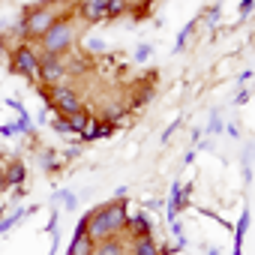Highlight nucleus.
<instances>
[{
    "label": "nucleus",
    "instance_id": "1",
    "mask_svg": "<svg viewBox=\"0 0 255 255\" xmlns=\"http://www.w3.org/2000/svg\"><path fill=\"white\" fill-rule=\"evenodd\" d=\"M126 219H129V216H126L123 201H111V204H105V207H99V210H93L87 216V237L93 243H99L105 237H114L126 225Z\"/></svg>",
    "mask_w": 255,
    "mask_h": 255
},
{
    "label": "nucleus",
    "instance_id": "2",
    "mask_svg": "<svg viewBox=\"0 0 255 255\" xmlns=\"http://www.w3.org/2000/svg\"><path fill=\"white\" fill-rule=\"evenodd\" d=\"M75 42V21L72 18H57L48 33L39 39V48H42V57H63Z\"/></svg>",
    "mask_w": 255,
    "mask_h": 255
},
{
    "label": "nucleus",
    "instance_id": "3",
    "mask_svg": "<svg viewBox=\"0 0 255 255\" xmlns=\"http://www.w3.org/2000/svg\"><path fill=\"white\" fill-rule=\"evenodd\" d=\"M54 21H57V9L54 6H30L24 12V18L15 24V33H21L27 39H42Z\"/></svg>",
    "mask_w": 255,
    "mask_h": 255
},
{
    "label": "nucleus",
    "instance_id": "4",
    "mask_svg": "<svg viewBox=\"0 0 255 255\" xmlns=\"http://www.w3.org/2000/svg\"><path fill=\"white\" fill-rule=\"evenodd\" d=\"M48 99H51V105L57 108V114H60V117L81 114V96H78L75 90L63 87V84H57V87H48Z\"/></svg>",
    "mask_w": 255,
    "mask_h": 255
},
{
    "label": "nucleus",
    "instance_id": "5",
    "mask_svg": "<svg viewBox=\"0 0 255 255\" xmlns=\"http://www.w3.org/2000/svg\"><path fill=\"white\" fill-rule=\"evenodd\" d=\"M12 72L27 75V78L39 75V54H36V48L30 42H24V45L15 48V54H12Z\"/></svg>",
    "mask_w": 255,
    "mask_h": 255
},
{
    "label": "nucleus",
    "instance_id": "6",
    "mask_svg": "<svg viewBox=\"0 0 255 255\" xmlns=\"http://www.w3.org/2000/svg\"><path fill=\"white\" fill-rule=\"evenodd\" d=\"M66 72H69V66L63 63V57H39V81H42V87H57L63 78H66Z\"/></svg>",
    "mask_w": 255,
    "mask_h": 255
},
{
    "label": "nucleus",
    "instance_id": "7",
    "mask_svg": "<svg viewBox=\"0 0 255 255\" xmlns=\"http://www.w3.org/2000/svg\"><path fill=\"white\" fill-rule=\"evenodd\" d=\"M105 3L108 0H96V3H81L78 6V15L87 18V21H102L105 18Z\"/></svg>",
    "mask_w": 255,
    "mask_h": 255
},
{
    "label": "nucleus",
    "instance_id": "8",
    "mask_svg": "<svg viewBox=\"0 0 255 255\" xmlns=\"http://www.w3.org/2000/svg\"><path fill=\"white\" fill-rule=\"evenodd\" d=\"M126 225H129V231L135 234V240L150 234V219H147L144 213H138V216H129V219H126Z\"/></svg>",
    "mask_w": 255,
    "mask_h": 255
},
{
    "label": "nucleus",
    "instance_id": "9",
    "mask_svg": "<svg viewBox=\"0 0 255 255\" xmlns=\"http://www.w3.org/2000/svg\"><path fill=\"white\" fill-rule=\"evenodd\" d=\"M93 240L87 237V234H75V240H72V246H69V252L66 255H93Z\"/></svg>",
    "mask_w": 255,
    "mask_h": 255
},
{
    "label": "nucleus",
    "instance_id": "10",
    "mask_svg": "<svg viewBox=\"0 0 255 255\" xmlns=\"http://www.w3.org/2000/svg\"><path fill=\"white\" fill-rule=\"evenodd\" d=\"M93 255H123V243L114 237H105L93 246Z\"/></svg>",
    "mask_w": 255,
    "mask_h": 255
},
{
    "label": "nucleus",
    "instance_id": "11",
    "mask_svg": "<svg viewBox=\"0 0 255 255\" xmlns=\"http://www.w3.org/2000/svg\"><path fill=\"white\" fill-rule=\"evenodd\" d=\"M132 252H135V255H162V252H159V246H156V240H153V234H147V237H138Z\"/></svg>",
    "mask_w": 255,
    "mask_h": 255
},
{
    "label": "nucleus",
    "instance_id": "12",
    "mask_svg": "<svg viewBox=\"0 0 255 255\" xmlns=\"http://www.w3.org/2000/svg\"><path fill=\"white\" fill-rule=\"evenodd\" d=\"M87 126H90V117H87L84 111L66 117V129H69V132H81V135H84V132H87Z\"/></svg>",
    "mask_w": 255,
    "mask_h": 255
},
{
    "label": "nucleus",
    "instance_id": "13",
    "mask_svg": "<svg viewBox=\"0 0 255 255\" xmlns=\"http://www.w3.org/2000/svg\"><path fill=\"white\" fill-rule=\"evenodd\" d=\"M24 174H27V171H24V165H21V162H12V165H9V171L3 174V183H6V186H18V183L24 180Z\"/></svg>",
    "mask_w": 255,
    "mask_h": 255
},
{
    "label": "nucleus",
    "instance_id": "14",
    "mask_svg": "<svg viewBox=\"0 0 255 255\" xmlns=\"http://www.w3.org/2000/svg\"><path fill=\"white\" fill-rule=\"evenodd\" d=\"M246 225H249V213H243V216H240V222H237V240H234V255H240V249H243V234H246Z\"/></svg>",
    "mask_w": 255,
    "mask_h": 255
},
{
    "label": "nucleus",
    "instance_id": "15",
    "mask_svg": "<svg viewBox=\"0 0 255 255\" xmlns=\"http://www.w3.org/2000/svg\"><path fill=\"white\" fill-rule=\"evenodd\" d=\"M120 12H126V3H120V0H108L105 3V18H117Z\"/></svg>",
    "mask_w": 255,
    "mask_h": 255
},
{
    "label": "nucleus",
    "instance_id": "16",
    "mask_svg": "<svg viewBox=\"0 0 255 255\" xmlns=\"http://www.w3.org/2000/svg\"><path fill=\"white\" fill-rule=\"evenodd\" d=\"M24 213H27V210L21 207V210H15L12 216H6V219H0V234H3V231H9V228H12V225H15V222H18V219L24 216Z\"/></svg>",
    "mask_w": 255,
    "mask_h": 255
},
{
    "label": "nucleus",
    "instance_id": "17",
    "mask_svg": "<svg viewBox=\"0 0 255 255\" xmlns=\"http://www.w3.org/2000/svg\"><path fill=\"white\" fill-rule=\"evenodd\" d=\"M192 27H195V21H189V24H186V27H183V30H180V36H177V45H174V48H177V51H180V48H183V45H186V39H189V33H192Z\"/></svg>",
    "mask_w": 255,
    "mask_h": 255
},
{
    "label": "nucleus",
    "instance_id": "18",
    "mask_svg": "<svg viewBox=\"0 0 255 255\" xmlns=\"http://www.w3.org/2000/svg\"><path fill=\"white\" fill-rule=\"evenodd\" d=\"M51 126H54L57 132H69V129H66V117H54V120H51Z\"/></svg>",
    "mask_w": 255,
    "mask_h": 255
},
{
    "label": "nucleus",
    "instance_id": "19",
    "mask_svg": "<svg viewBox=\"0 0 255 255\" xmlns=\"http://www.w3.org/2000/svg\"><path fill=\"white\" fill-rule=\"evenodd\" d=\"M150 57V45H138V51H135V60H147Z\"/></svg>",
    "mask_w": 255,
    "mask_h": 255
},
{
    "label": "nucleus",
    "instance_id": "20",
    "mask_svg": "<svg viewBox=\"0 0 255 255\" xmlns=\"http://www.w3.org/2000/svg\"><path fill=\"white\" fill-rule=\"evenodd\" d=\"M174 129H177V120H174V123H171V126H168V129H165V132H162V141H168V138H171V132H174Z\"/></svg>",
    "mask_w": 255,
    "mask_h": 255
},
{
    "label": "nucleus",
    "instance_id": "21",
    "mask_svg": "<svg viewBox=\"0 0 255 255\" xmlns=\"http://www.w3.org/2000/svg\"><path fill=\"white\" fill-rule=\"evenodd\" d=\"M42 165H45V168L51 171V168H54V156H45V159H42Z\"/></svg>",
    "mask_w": 255,
    "mask_h": 255
},
{
    "label": "nucleus",
    "instance_id": "22",
    "mask_svg": "<svg viewBox=\"0 0 255 255\" xmlns=\"http://www.w3.org/2000/svg\"><path fill=\"white\" fill-rule=\"evenodd\" d=\"M63 204H66V207H72V204H75V195H69V192H66V195H63Z\"/></svg>",
    "mask_w": 255,
    "mask_h": 255
},
{
    "label": "nucleus",
    "instance_id": "23",
    "mask_svg": "<svg viewBox=\"0 0 255 255\" xmlns=\"http://www.w3.org/2000/svg\"><path fill=\"white\" fill-rule=\"evenodd\" d=\"M0 186H3V174H0Z\"/></svg>",
    "mask_w": 255,
    "mask_h": 255
}]
</instances>
